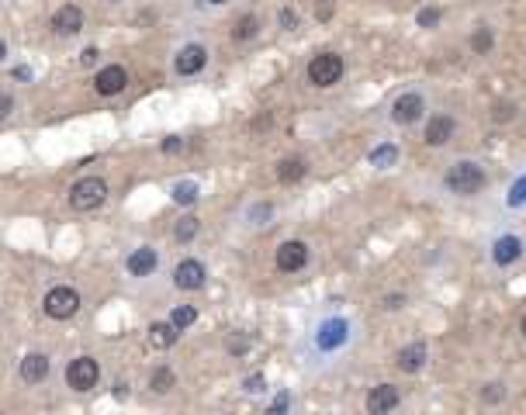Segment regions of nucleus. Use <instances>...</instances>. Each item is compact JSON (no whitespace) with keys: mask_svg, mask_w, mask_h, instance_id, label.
I'll return each instance as SVG.
<instances>
[{"mask_svg":"<svg viewBox=\"0 0 526 415\" xmlns=\"http://www.w3.org/2000/svg\"><path fill=\"white\" fill-rule=\"evenodd\" d=\"M14 80H32V70H28V66H21V70H14Z\"/></svg>","mask_w":526,"mask_h":415,"instance_id":"nucleus-38","label":"nucleus"},{"mask_svg":"<svg viewBox=\"0 0 526 415\" xmlns=\"http://www.w3.org/2000/svg\"><path fill=\"white\" fill-rule=\"evenodd\" d=\"M180 146H184V142H180L177 135H170V139H163V153H180Z\"/></svg>","mask_w":526,"mask_h":415,"instance_id":"nucleus-34","label":"nucleus"},{"mask_svg":"<svg viewBox=\"0 0 526 415\" xmlns=\"http://www.w3.org/2000/svg\"><path fill=\"white\" fill-rule=\"evenodd\" d=\"M482 398H485L488 405H495V402H502V398H506V388L491 381V384H485V391H482Z\"/></svg>","mask_w":526,"mask_h":415,"instance_id":"nucleus-30","label":"nucleus"},{"mask_svg":"<svg viewBox=\"0 0 526 415\" xmlns=\"http://www.w3.org/2000/svg\"><path fill=\"white\" fill-rule=\"evenodd\" d=\"M343 80V56H336V52H319L312 63H308V83L312 87H336V83Z\"/></svg>","mask_w":526,"mask_h":415,"instance_id":"nucleus-2","label":"nucleus"},{"mask_svg":"<svg viewBox=\"0 0 526 415\" xmlns=\"http://www.w3.org/2000/svg\"><path fill=\"white\" fill-rule=\"evenodd\" d=\"M491 42H495V35H491V28H488V25L475 28V35H471V49H475V56H488V52H491Z\"/></svg>","mask_w":526,"mask_h":415,"instance_id":"nucleus-24","label":"nucleus"},{"mask_svg":"<svg viewBox=\"0 0 526 415\" xmlns=\"http://www.w3.org/2000/svg\"><path fill=\"white\" fill-rule=\"evenodd\" d=\"M488 184L485 170L478 163H471V160H461V163H453L446 170L444 177V187L446 191H453V194H461V198H471V194H478L482 187Z\"/></svg>","mask_w":526,"mask_h":415,"instance_id":"nucleus-1","label":"nucleus"},{"mask_svg":"<svg viewBox=\"0 0 526 415\" xmlns=\"http://www.w3.org/2000/svg\"><path fill=\"white\" fill-rule=\"evenodd\" d=\"M11 111H14V97H11V94H0V122H4Z\"/></svg>","mask_w":526,"mask_h":415,"instance_id":"nucleus-33","label":"nucleus"},{"mask_svg":"<svg viewBox=\"0 0 526 415\" xmlns=\"http://www.w3.org/2000/svg\"><path fill=\"white\" fill-rule=\"evenodd\" d=\"M97 377H101V367H97L94 357H77V360L66 367V384H70L73 391H90V388H97Z\"/></svg>","mask_w":526,"mask_h":415,"instance_id":"nucleus-5","label":"nucleus"},{"mask_svg":"<svg viewBox=\"0 0 526 415\" xmlns=\"http://www.w3.org/2000/svg\"><path fill=\"white\" fill-rule=\"evenodd\" d=\"M422 115H426V101H422V94H415V90L395 97V104H392V122L395 124H415Z\"/></svg>","mask_w":526,"mask_h":415,"instance_id":"nucleus-6","label":"nucleus"},{"mask_svg":"<svg viewBox=\"0 0 526 415\" xmlns=\"http://www.w3.org/2000/svg\"><path fill=\"white\" fill-rule=\"evenodd\" d=\"M246 391H253V395H256V391H263V377H260V374L246 377Z\"/></svg>","mask_w":526,"mask_h":415,"instance_id":"nucleus-35","label":"nucleus"},{"mask_svg":"<svg viewBox=\"0 0 526 415\" xmlns=\"http://www.w3.org/2000/svg\"><path fill=\"white\" fill-rule=\"evenodd\" d=\"M173 201H177V205H194V201H198V184H191V180H187V184H177V187H173Z\"/></svg>","mask_w":526,"mask_h":415,"instance_id":"nucleus-27","label":"nucleus"},{"mask_svg":"<svg viewBox=\"0 0 526 415\" xmlns=\"http://www.w3.org/2000/svg\"><path fill=\"white\" fill-rule=\"evenodd\" d=\"M80 28H83V11L77 4H66V7H59L52 14V32L56 35H77Z\"/></svg>","mask_w":526,"mask_h":415,"instance_id":"nucleus-13","label":"nucleus"},{"mask_svg":"<svg viewBox=\"0 0 526 415\" xmlns=\"http://www.w3.org/2000/svg\"><path fill=\"white\" fill-rule=\"evenodd\" d=\"M281 25L287 28V32H291V28H298V14H294L291 7H284V11H281Z\"/></svg>","mask_w":526,"mask_h":415,"instance_id":"nucleus-32","label":"nucleus"},{"mask_svg":"<svg viewBox=\"0 0 526 415\" xmlns=\"http://www.w3.org/2000/svg\"><path fill=\"white\" fill-rule=\"evenodd\" d=\"M523 336H526V319H523Z\"/></svg>","mask_w":526,"mask_h":415,"instance_id":"nucleus-43","label":"nucleus"},{"mask_svg":"<svg viewBox=\"0 0 526 415\" xmlns=\"http://www.w3.org/2000/svg\"><path fill=\"white\" fill-rule=\"evenodd\" d=\"M80 63H83V66H94V63H97V49H94V45L80 52Z\"/></svg>","mask_w":526,"mask_h":415,"instance_id":"nucleus-36","label":"nucleus"},{"mask_svg":"<svg viewBox=\"0 0 526 415\" xmlns=\"http://www.w3.org/2000/svg\"><path fill=\"white\" fill-rule=\"evenodd\" d=\"M395 364H399L402 374H419L426 367V343H408V346H402Z\"/></svg>","mask_w":526,"mask_h":415,"instance_id":"nucleus-14","label":"nucleus"},{"mask_svg":"<svg viewBox=\"0 0 526 415\" xmlns=\"http://www.w3.org/2000/svg\"><path fill=\"white\" fill-rule=\"evenodd\" d=\"M42 308H45V315H49V319L66 322V319H73V315L80 312V294H77L73 288H52L49 294H45Z\"/></svg>","mask_w":526,"mask_h":415,"instance_id":"nucleus-4","label":"nucleus"},{"mask_svg":"<svg viewBox=\"0 0 526 415\" xmlns=\"http://www.w3.org/2000/svg\"><path fill=\"white\" fill-rule=\"evenodd\" d=\"M384 308H402V298L395 294V298H384Z\"/></svg>","mask_w":526,"mask_h":415,"instance_id":"nucleus-39","label":"nucleus"},{"mask_svg":"<svg viewBox=\"0 0 526 415\" xmlns=\"http://www.w3.org/2000/svg\"><path fill=\"white\" fill-rule=\"evenodd\" d=\"M399 402H402V395H399L395 384H374L370 395H367V412L370 415H388L392 409H399Z\"/></svg>","mask_w":526,"mask_h":415,"instance_id":"nucleus-8","label":"nucleus"},{"mask_svg":"<svg viewBox=\"0 0 526 415\" xmlns=\"http://www.w3.org/2000/svg\"><path fill=\"white\" fill-rule=\"evenodd\" d=\"M308 263V246L301 239H287L277 246V270L281 274H298Z\"/></svg>","mask_w":526,"mask_h":415,"instance_id":"nucleus-7","label":"nucleus"},{"mask_svg":"<svg viewBox=\"0 0 526 415\" xmlns=\"http://www.w3.org/2000/svg\"><path fill=\"white\" fill-rule=\"evenodd\" d=\"M125 83H128L125 66H104V70L97 73V80H94V90H97L101 97H115V94L125 90Z\"/></svg>","mask_w":526,"mask_h":415,"instance_id":"nucleus-12","label":"nucleus"},{"mask_svg":"<svg viewBox=\"0 0 526 415\" xmlns=\"http://www.w3.org/2000/svg\"><path fill=\"white\" fill-rule=\"evenodd\" d=\"M156 263H160L156 249L142 246V249H135V253L128 256V274H132V277H149V274L156 270Z\"/></svg>","mask_w":526,"mask_h":415,"instance_id":"nucleus-15","label":"nucleus"},{"mask_svg":"<svg viewBox=\"0 0 526 415\" xmlns=\"http://www.w3.org/2000/svg\"><path fill=\"white\" fill-rule=\"evenodd\" d=\"M305 173H308V166H305V160H298V156H287V160L277 163V180L281 184H298Z\"/></svg>","mask_w":526,"mask_h":415,"instance_id":"nucleus-20","label":"nucleus"},{"mask_svg":"<svg viewBox=\"0 0 526 415\" xmlns=\"http://www.w3.org/2000/svg\"><path fill=\"white\" fill-rule=\"evenodd\" d=\"M523 201H526V177L516 180V187H513V194H509V205H523Z\"/></svg>","mask_w":526,"mask_h":415,"instance_id":"nucleus-31","label":"nucleus"},{"mask_svg":"<svg viewBox=\"0 0 526 415\" xmlns=\"http://www.w3.org/2000/svg\"><path fill=\"white\" fill-rule=\"evenodd\" d=\"M395 160H399V146H392V142H388V146H377V149L370 153V166H377V170L392 166Z\"/></svg>","mask_w":526,"mask_h":415,"instance_id":"nucleus-25","label":"nucleus"},{"mask_svg":"<svg viewBox=\"0 0 526 415\" xmlns=\"http://www.w3.org/2000/svg\"><path fill=\"white\" fill-rule=\"evenodd\" d=\"M229 350H232V353H243V350H246V339H229Z\"/></svg>","mask_w":526,"mask_h":415,"instance_id":"nucleus-37","label":"nucleus"},{"mask_svg":"<svg viewBox=\"0 0 526 415\" xmlns=\"http://www.w3.org/2000/svg\"><path fill=\"white\" fill-rule=\"evenodd\" d=\"M4 52H7V45H4V42H0V59H4Z\"/></svg>","mask_w":526,"mask_h":415,"instance_id":"nucleus-40","label":"nucleus"},{"mask_svg":"<svg viewBox=\"0 0 526 415\" xmlns=\"http://www.w3.org/2000/svg\"><path fill=\"white\" fill-rule=\"evenodd\" d=\"M208 4H225V0H208Z\"/></svg>","mask_w":526,"mask_h":415,"instance_id":"nucleus-41","label":"nucleus"},{"mask_svg":"<svg viewBox=\"0 0 526 415\" xmlns=\"http://www.w3.org/2000/svg\"><path fill=\"white\" fill-rule=\"evenodd\" d=\"M346 322L343 319H332V322H325L323 329H319V336H315V343L323 346V350H336V346H343L346 343Z\"/></svg>","mask_w":526,"mask_h":415,"instance_id":"nucleus-17","label":"nucleus"},{"mask_svg":"<svg viewBox=\"0 0 526 415\" xmlns=\"http://www.w3.org/2000/svg\"><path fill=\"white\" fill-rule=\"evenodd\" d=\"M204 63H208V49L204 45H184L180 52H177V73L180 77H194V73H201Z\"/></svg>","mask_w":526,"mask_h":415,"instance_id":"nucleus-10","label":"nucleus"},{"mask_svg":"<svg viewBox=\"0 0 526 415\" xmlns=\"http://www.w3.org/2000/svg\"><path fill=\"white\" fill-rule=\"evenodd\" d=\"M45 377H49V357L45 353H28L21 360V381L25 384H39Z\"/></svg>","mask_w":526,"mask_h":415,"instance_id":"nucleus-16","label":"nucleus"},{"mask_svg":"<svg viewBox=\"0 0 526 415\" xmlns=\"http://www.w3.org/2000/svg\"><path fill=\"white\" fill-rule=\"evenodd\" d=\"M329 4H332V0H323V7H329Z\"/></svg>","mask_w":526,"mask_h":415,"instance_id":"nucleus-42","label":"nucleus"},{"mask_svg":"<svg viewBox=\"0 0 526 415\" xmlns=\"http://www.w3.org/2000/svg\"><path fill=\"white\" fill-rule=\"evenodd\" d=\"M513 118H516V104H513V101H499V104L491 108V122L509 124Z\"/></svg>","mask_w":526,"mask_h":415,"instance_id":"nucleus-28","label":"nucleus"},{"mask_svg":"<svg viewBox=\"0 0 526 415\" xmlns=\"http://www.w3.org/2000/svg\"><path fill=\"white\" fill-rule=\"evenodd\" d=\"M170 322H173L177 329L184 332V329H187V326H194V322H198V312H194L191 305H180V308H173V315H170Z\"/></svg>","mask_w":526,"mask_h":415,"instance_id":"nucleus-26","label":"nucleus"},{"mask_svg":"<svg viewBox=\"0 0 526 415\" xmlns=\"http://www.w3.org/2000/svg\"><path fill=\"white\" fill-rule=\"evenodd\" d=\"M204 277H208V270H204L201 260H180L177 270H173V284H177L180 290L204 288Z\"/></svg>","mask_w":526,"mask_h":415,"instance_id":"nucleus-9","label":"nucleus"},{"mask_svg":"<svg viewBox=\"0 0 526 415\" xmlns=\"http://www.w3.org/2000/svg\"><path fill=\"white\" fill-rule=\"evenodd\" d=\"M177 339H180V329H177L173 322H153V326H149V343H153L156 350H170Z\"/></svg>","mask_w":526,"mask_h":415,"instance_id":"nucleus-19","label":"nucleus"},{"mask_svg":"<svg viewBox=\"0 0 526 415\" xmlns=\"http://www.w3.org/2000/svg\"><path fill=\"white\" fill-rule=\"evenodd\" d=\"M415 21H419V28H437L440 11H437V7H426V11H419V14H415Z\"/></svg>","mask_w":526,"mask_h":415,"instance_id":"nucleus-29","label":"nucleus"},{"mask_svg":"<svg viewBox=\"0 0 526 415\" xmlns=\"http://www.w3.org/2000/svg\"><path fill=\"white\" fill-rule=\"evenodd\" d=\"M523 256V243L516 239V236H502L499 243H495V263L499 267H509V263H516Z\"/></svg>","mask_w":526,"mask_h":415,"instance_id":"nucleus-18","label":"nucleus"},{"mask_svg":"<svg viewBox=\"0 0 526 415\" xmlns=\"http://www.w3.org/2000/svg\"><path fill=\"white\" fill-rule=\"evenodd\" d=\"M453 132H457V122L450 118V115H433L430 122H426V132H422V139H426V146H446L450 139H453Z\"/></svg>","mask_w":526,"mask_h":415,"instance_id":"nucleus-11","label":"nucleus"},{"mask_svg":"<svg viewBox=\"0 0 526 415\" xmlns=\"http://www.w3.org/2000/svg\"><path fill=\"white\" fill-rule=\"evenodd\" d=\"M198 229H201L198 218H194V215H184V218L173 225V239H177V243H191V239L198 236Z\"/></svg>","mask_w":526,"mask_h":415,"instance_id":"nucleus-22","label":"nucleus"},{"mask_svg":"<svg viewBox=\"0 0 526 415\" xmlns=\"http://www.w3.org/2000/svg\"><path fill=\"white\" fill-rule=\"evenodd\" d=\"M173 384H177V377L170 367H156L153 377H149V388L156 391V395H166V391H173Z\"/></svg>","mask_w":526,"mask_h":415,"instance_id":"nucleus-23","label":"nucleus"},{"mask_svg":"<svg viewBox=\"0 0 526 415\" xmlns=\"http://www.w3.org/2000/svg\"><path fill=\"white\" fill-rule=\"evenodd\" d=\"M256 32H260V18H256V14H246V18L236 21L232 39H236V42H249V39H256Z\"/></svg>","mask_w":526,"mask_h":415,"instance_id":"nucleus-21","label":"nucleus"},{"mask_svg":"<svg viewBox=\"0 0 526 415\" xmlns=\"http://www.w3.org/2000/svg\"><path fill=\"white\" fill-rule=\"evenodd\" d=\"M104 198H108V184L101 177H83L70 191V205L77 211H94V208L104 205Z\"/></svg>","mask_w":526,"mask_h":415,"instance_id":"nucleus-3","label":"nucleus"}]
</instances>
